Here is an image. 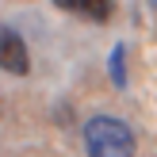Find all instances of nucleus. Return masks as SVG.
<instances>
[{"label": "nucleus", "mask_w": 157, "mask_h": 157, "mask_svg": "<svg viewBox=\"0 0 157 157\" xmlns=\"http://www.w3.org/2000/svg\"><path fill=\"white\" fill-rule=\"evenodd\" d=\"M88 157H134V130L115 115H92L84 123Z\"/></svg>", "instance_id": "1"}, {"label": "nucleus", "mask_w": 157, "mask_h": 157, "mask_svg": "<svg viewBox=\"0 0 157 157\" xmlns=\"http://www.w3.org/2000/svg\"><path fill=\"white\" fill-rule=\"evenodd\" d=\"M0 69L4 73H15V77H27L31 73V54H27V42L15 27L0 23Z\"/></svg>", "instance_id": "2"}, {"label": "nucleus", "mask_w": 157, "mask_h": 157, "mask_svg": "<svg viewBox=\"0 0 157 157\" xmlns=\"http://www.w3.org/2000/svg\"><path fill=\"white\" fill-rule=\"evenodd\" d=\"M54 4L73 15H84L92 23H107V15H111V0H54Z\"/></svg>", "instance_id": "3"}, {"label": "nucleus", "mask_w": 157, "mask_h": 157, "mask_svg": "<svg viewBox=\"0 0 157 157\" xmlns=\"http://www.w3.org/2000/svg\"><path fill=\"white\" fill-rule=\"evenodd\" d=\"M111 81H115V88H127V46H115L111 50Z\"/></svg>", "instance_id": "4"}, {"label": "nucleus", "mask_w": 157, "mask_h": 157, "mask_svg": "<svg viewBox=\"0 0 157 157\" xmlns=\"http://www.w3.org/2000/svg\"><path fill=\"white\" fill-rule=\"evenodd\" d=\"M146 4H150V8H153V12H157V0H146Z\"/></svg>", "instance_id": "5"}]
</instances>
